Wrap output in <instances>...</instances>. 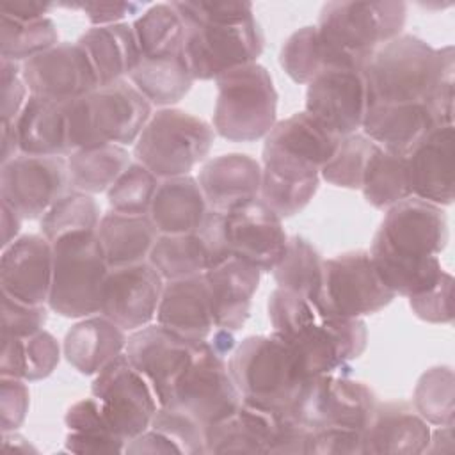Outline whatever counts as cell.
<instances>
[{"label": "cell", "mask_w": 455, "mask_h": 455, "mask_svg": "<svg viewBox=\"0 0 455 455\" xmlns=\"http://www.w3.org/2000/svg\"><path fill=\"white\" fill-rule=\"evenodd\" d=\"M272 332L299 357L307 377L350 371V361L363 355L368 329L363 318H345L322 309L315 300L275 288L268 297Z\"/></svg>", "instance_id": "1"}, {"label": "cell", "mask_w": 455, "mask_h": 455, "mask_svg": "<svg viewBox=\"0 0 455 455\" xmlns=\"http://www.w3.org/2000/svg\"><path fill=\"white\" fill-rule=\"evenodd\" d=\"M228 370L242 402L275 414L291 412L311 379L274 332L242 339L229 354Z\"/></svg>", "instance_id": "2"}, {"label": "cell", "mask_w": 455, "mask_h": 455, "mask_svg": "<svg viewBox=\"0 0 455 455\" xmlns=\"http://www.w3.org/2000/svg\"><path fill=\"white\" fill-rule=\"evenodd\" d=\"M53 272L48 307L64 318H87L101 309V290L110 270L98 233L85 231L52 242Z\"/></svg>", "instance_id": "3"}, {"label": "cell", "mask_w": 455, "mask_h": 455, "mask_svg": "<svg viewBox=\"0 0 455 455\" xmlns=\"http://www.w3.org/2000/svg\"><path fill=\"white\" fill-rule=\"evenodd\" d=\"M212 126L231 142L265 139L277 123V91L258 62L235 68L219 78Z\"/></svg>", "instance_id": "4"}, {"label": "cell", "mask_w": 455, "mask_h": 455, "mask_svg": "<svg viewBox=\"0 0 455 455\" xmlns=\"http://www.w3.org/2000/svg\"><path fill=\"white\" fill-rule=\"evenodd\" d=\"M213 140L210 123L169 107L151 114L133 144V156L158 180L185 176L208 156Z\"/></svg>", "instance_id": "5"}, {"label": "cell", "mask_w": 455, "mask_h": 455, "mask_svg": "<svg viewBox=\"0 0 455 455\" xmlns=\"http://www.w3.org/2000/svg\"><path fill=\"white\" fill-rule=\"evenodd\" d=\"M437 69V48L400 34L379 46L363 69L368 105L423 103Z\"/></svg>", "instance_id": "6"}, {"label": "cell", "mask_w": 455, "mask_h": 455, "mask_svg": "<svg viewBox=\"0 0 455 455\" xmlns=\"http://www.w3.org/2000/svg\"><path fill=\"white\" fill-rule=\"evenodd\" d=\"M187 30L185 60L194 80H215L220 75L252 64L263 52L265 37L256 20L243 23L210 21L194 16L172 2Z\"/></svg>", "instance_id": "7"}, {"label": "cell", "mask_w": 455, "mask_h": 455, "mask_svg": "<svg viewBox=\"0 0 455 455\" xmlns=\"http://www.w3.org/2000/svg\"><path fill=\"white\" fill-rule=\"evenodd\" d=\"M242 396L228 370V361L208 339L199 341L192 363L176 380L167 407L178 409L196 419L204 430L233 414Z\"/></svg>", "instance_id": "8"}, {"label": "cell", "mask_w": 455, "mask_h": 455, "mask_svg": "<svg viewBox=\"0 0 455 455\" xmlns=\"http://www.w3.org/2000/svg\"><path fill=\"white\" fill-rule=\"evenodd\" d=\"M405 20V2H327L315 27L331 44L370 57L379 46L402 34Z\"/></svg>", "instance_id": "9"}, {"label": "cell", "mask_w": 455, "mask_h": 455, "mask_svg": "<svg viewBox=\"0 0 455 455\" xmlns=\"http://www.w3.org/2000/svg\"><path fill=\"white\" fill-rule=\"evenodd\" d=\"M396 295L382 283L368 251H350L323 259V279L315 300L327 313L363 318L379 313Z\"/></svg>", "instance_id": "10"}, {"label": "cell", "mask_w": 455, "mask_h": 455, "mask_svg": "<svg viewBox=\"0 0 455 455\" xmlns=\"http://www.w3.org/2000/svg\"><path fill=\"white\" fill-rule=\"evenodd\" d=\"M91 395L100 400L114 434L126 443L149 428L160 407L153 387L124 352L94 375Z\"/></svg>", "instance_id": "11"}, {"label": "cell", "mask_w": 455, "mask_h": 455, "mask_svg": "<svg viewBox=\"0 0 455 455\" xmlns=\"http://www.w3.org/2000/svg\"><path fill=\"white\" fill-rule=\"evenodd\" d=\"M69 169L64 156H37L20 153L0 167L2 203L14 208L23 219L43 217L66 192Z\"/></svg>", "instance_id": "12"}, {"label": "cell", "mask_w": 455, "mask_h": 455, "mask_svg": "<svg viewBox=\"0 0 455 455\" xmlns=\"http://www.w3.org/2000/svg\"><path fill=\"white\" fill-rule=\"evenodd\" d=\"M377 405L375 393L347 375L325 373L311 377L291 411L311 428L347 427L364 430Z\"/></svg>", "instance_id": "13"}, {"label": "cell", "mask_w": 455, "mask_h": 455, "mask_svg": "<svg viewBox=\"0 0 455 455\" xmlns=\"http://www.w3.org/2000/svg\"><path fill=\"white\" fill-rule=\"evenodd\" d=\"M21 76L28 94L57 103L84 98L100 87L96 71L78 43H59L25 60Z\"/></svg>", "instance_id": "14"}, {"label": "cell", "mask_w": 455, "mask_h": 455, "mask_svg": "<svg viewBox=\"0 0 455 455\" xmlns=\"http://www.w3.org/2000/svg\"><path fill=\"white\" fill-rule=\"evenodd\" d=\"M199 341H190L160 323H148L128 334L124 354L128 361L146 377L156 400L164 405L192 363Z\"/></svg>", "instance_id": "15"}, {"label": "cell", "mask_w": 455, "mask_h": 455, "mask_svg": "<svg viewBox=\"0 0 455 455\" xmlns=\"http://www.w3.org/2000/svg\"><path fill=\"white\" fill-rule=\"evenodd\" d=\"M164 284L149 261L110 268L101 290L100 315L133 332L156 316Z\"/></svg>", "instance_id": "16"}, {"label": "cell", "mask_w": 455, "mask_h": 455, "mask_svg": "<svg viewBox=\"0 0 455 455\" xmlns=\"http://www.w3.org/2000/svg\"><path fill=\"white\" fill-rule=\"evenodd\" d=\"M366 107L363 71L327 69L307 84L304 112L339 139L361 128Z\"/></svg>", "instance_id": "17"}, {"label": "cell", "mask_w": 455, "mask_h": 455, "mask_svg": "<svg viewBox=\"0 0 455 455\" xmlns=\"http://www.w3.org/2000/svg\"><path fill=\"white\" fill-rule=\"evenodd\" d=\"M375 236L405 256H439L448 243V220L441 206L411 196L386 210Z\"/></svg>", "instance_id": "18"}, {"label": "cell", "mask_w": 455, "mask_h": 455, "mask_svg": "<svg viewBox=\"0 0 455 455\" xmlns=\"http://www.w3.org/2000/svg\"><path fill=\"white\" fill-rule=\"evenodd\" d=\"M226 235L231 258L259 272L274 270L288 242L283 219L259 197L226 213Z\"/></svg>", "instance_id": "19"}, {"label": "cell", "mask_w": 455, "mask_h": 455, "mask_svg": "<svg viewBox=\"0 0 455 455\" xmlns=\"http://www.w3.org/2000/svg\"><path fill=\"white\" fill-rule=\"evenodd\" d=\"M320 167L288 151L263 144L259 199L281 219L302 212L318 190Z\"/></svg>", "instance_id": "20"}, {"label": "cell", "mask_w": 455, "mask_h": 455, "mask_svg": "<svg viewBox=\"0 0 455 455\" xmlns=\"http://www.w3.org/2000/svg\"><path fill=\"white\" fill-rule=\"evenodd\" d=\"M53 272V247L43 235H21L2 249V293L34 306L48 302Z\"/></svg>", "instance_id": "21"}, {"label": "cell", "mask_w": 455, "mask_h": 455, "mask_svg": "<svg viewBox=\"0 0 455 455\" xmlns=\"http://www.w3.org/2000/svg\"><path fill=\"white\" fill-rule=\"evenodd\" d=\"M453 124L434 126L405 156L411 196L448 206L455 197Z\"/></svg>", "instance_id": "22"}, {"label": "cell", "mask_w": 455, "mask_h": 455, "mask_svg": "<svg viewBox=\"0 0 455 455\" xmlns=\"http://www.w3.org/2000/svg\"><path fill=\"white\" fill-rule=\"evenodd\" d=\"M92 126L103 144H135L151 117V103L126 80L87 94Z\"/></svg>", "instance_id": "23"}, {"label": "cell", "mask_w": 455, "mask_h": 455, "mask_svg": "<svg viewBox=\"0 0 455 455\" xmlns=\"http://www.w3.org/2000/svg\"><path fill=\"white\" fill-rule=\"evenodd\" d=\"M197 183L208 208L228 213L259 197L261 164L245 153L220 155L203 164Z\"/></svg>", "instance_id": "24"}, {"label": "cell", "mask_w": 455, "mask_h": 455, "mask_svg": "<svg viewBox=\"0 0 455 455\" xmlns=\"http://www.w3.org/2000/svg\"><path fill=\"white\" fill-rule=\"evenodd\" d=\"M364 455H419L430 443V427L407 402L377 403L364 430Z\"/></svg>", "instance_id": "25"}, {"label": "cell", "mask_w": 455, "mask_h": 455, "mask_svg": "<svg viewBox=\"0 0 455 455\" xmlns=\"http://www.w3.org/2000/svg\"><path fill=\"white\" fill-rule=\"evenodd\" d=\"M156 323L190 341H204L212 336L215 323L204 274L165 281Z\"/></svg>", "instance_id": "26"}, {"label": "cell", "mask_w": 455, "mask_h": 455, "mask_svg": "<svg viewBox=\"0 0 455 455\" xmlns=\"http://www.w3.org/2000/svg\"><path fill=\"white\" fill-rule=\"evenodd\" d=\"M259 277L261 272L256 267L236 258H229L204 272L215 329L236 332L243 327Z\"/></svg>", "instance_id": "27"}, {"label": "cell", "mask_w": 455, "mask_h": 455, "mask_svg": "<svg viewBox=\"0 0 455 455\" xmlns=\"http://www.w3.org/2000/svg\"><path fill=\"white\" fill-rule=\"evenodd\" d=\"M370 57L355 55L331 44L320 36L315 25H309L288 36L279 52V64L295 84L307 85L327 69L363 71Z\"/></svg>", "instance_id": "28"}, {"label": "cell", "mask_w": 455, "mask_h": 455, "mask_svg": "<svg viewBox=\"0 0 455 455\" xmlns=\"http://www.w3.org/2000/svg\"><path fill=\"white\" fill-rule=\"evenodd\" d=\"M434 126L435 123L423 103L368 105L361 124L370 140L396 156H407Z\"/></svg>", "instance_id": "29"}, {"label": "cell", "mask_w": 455, "mask_h": 455, "mask_svg": "<svg viewBox=\"0 0 455 455\" xmlns=\"http://www.w3.org/2000/svg\"><path fill=\"white\" fill-rule=\"evenodd\" d=\"M279 414L242 402L204 430L206 453H272Z\"/></svg>", "instance_id": "30"}, {"label": "cell", "mask_w": 455, "mask_h": 455, "mask_svg": "<svg viewBox=\"0 0 455 455\" xmlns=\"http://www.w3.org/2000/svg\"><path fill=\"white\" fill-rule=\"evenodd\" d=\"M126 331L103 315L82 318L64 336L66 361L82 375H98L124 352Z\"/></svg>", "instance_id": "31"}, {"label": "cell", "mask_w": 455, "mask_h": 455, "mask_svg": "<svg viewBox=\"0 0 455 455\" xmlns=\"http://www.w3.org/2000/svg\"><path fill=\"white\" fill-rule=\"evenodd\" d=\"M87 53L100 87L124 80L140 62V50L132 25L91 27L76 41Z\"/></svg>", "instance_id": "32"}, {"label": "cell", "mask_w": 455, "mask_h": 455, "mask_svg": "<svg viewBox=\"0 0 455 455\" xmlns=\"http://www.w3.org/2000/svg\"><path fill=\"white\" fill-rule=\"evenodd\" d=\"M208 210L197 178L185 174L160 180L148 215L158 233L181 235L192 233Z\"/></svg>", "instance_id": "33"}, {"label": "cell", "mask_w": 455, "mask_h": 455, "mask_svg": "<svg viewBox=\"0 0 455 455\" xmlns=\"http://www.w3.org/2000/svg\"><path fill=\"white\" fill-rule=\"evenodd\" d=\"M12 123L20 153L37 156L69 155L64 103L28 94L25 107Z\"/></svg>", "instance_id": "34"}, {"label": "cell", "mask_w": 455, "mask_h": 455, "mask_svg": "<svg viewBox=\"0 0 455 455\" xmlns=\"http://www.w3.org/2000/svg\"><path fill=\"white\" fill-rule=\"evenodd\" d=\"M96 233L110 268L148 261L160 235L149 215H128L114 210L101 217Z\"/></svg>", "instance_id": "35"}, {"label": "cell", "mask_w": 455, "mask_h": 455, "mask_svg": "<svg viewBox=\"0 0 455 455\" xmlns=\"http://www.w3.org/2000/svg\"><path fill=\"white\" fill-rule=\"evenodd\" d=\"M368 252L382 283L395 295H402L407 299L435 286L446 272L441 267L439 256H405L389 249L375 235L371 240V249Z\"/></svg>", "instance_id": "36"}, {"label": "cell", "mask_w": 455, "mask_h": 455, "mask_svg": "<svg viewBox=\"0 0 455 455\" xmlns=\"http://www.w3.org/2000/svg\"><path fill=\"white\" fill-rule=\"evenodd\" d=\"M68 435L64 450L76 455H107L124 453L126 441L117 437L110 428L101 403L96 396L78 400L64 416Z\"/></svg>", "instance_id": "37"}, {"label": "cell", "mask_w": 455, "mask_h": 455, "mask_svg": "<svg viewBox=\"0 0 455 455\" xmlns=\"http://www.w3.org/2000/svg\"><path fill=\"white\" fill-rule=\"evenodd\" d=\"M339 140L307 112H297L277 121L265 137L267 146L302 156L320 169L332 158Z\"/></svg>", "instance_id": "38"}, {"label": "cell", "mask_w": 455, "mask_h": 455, "mask_svg": "<svg viewBox=\"0 0 455 455\" xmlns=\"http://www.w3.org/2000/svg\"><path fill=\"white\" fill-rule=\"evenodd\" d=\"M60 361V347L53 334L39 331L27 338H2L0 375L43 380L53 373Z\"/></svg>", "instance_id": "39"}, {"label": "cell", "mask_w": 455, "mask_h": 455, "mask_svg": "<svg viewBox=\"0 0 455 455\" xmlns=\"http://www.w3.org/2000/svg\"><path fill=\"white\" fill-rule=\"evenodd\" d=\"M128 78L151 105L162 108L181 101L196 82L185 53L165 59H140Z\"/></svg>", "instance_id": "40"}, {"label": "cell", "mask_w": 455, "mask_h": 455, "mask_svg": "<svg viewBox=\"0 0 455 455\" xmlns=\"http://www.w3.org/2000/svg\"><path fill=\"white\" fill-rule=\"evenodd\" d=\"M132 28L140 50V59L183 55L187 30L172 2L148 7L133 20Z\"/></svg>", "instance_id": "41"}, {"label": "cell", "mask_w": 455, "mask_h": 455, "mask_svg": "<svg viewBox=\"0 0 455 455\" xmlns=\"http://www.w3.org/2000/svg\"><path fill=\"white\" fill-rule=\"evenodd\" d=\"M130 164V153L119 144L73 151L68 155L71 187L91 196L107 192Z\"/></svg>", "instance_id": "42"}, {"label": "cell", "mask_w": 455, "mask_h": 455, "mask_svg": "<svg viewBox=\"0 0 455 455\" xmlns=\"http://www.w3.org/2000/svg\"><path fill=\"white\" fill-rule=\"evenodd\" d=\"M277 288L318 299L323 279V259L304 236H290L284 254L272 270Z\"/></svg>", "instance_id": "43"}, {"label": "cell", "mask_w": 455, "mask_h": 455, "mask_svg": "<svg viewBox=\"0 0 455 455\" xmlns=\"http://www.w3.org/2000/svg\"><path fill=\"white\" fill-rule=\"evenodd\" d=\"M361 192L377 210H387L411 197L405 156L391 155L377 146L364 169Z\"/></svg>", "instance_id": "44"}, {"label": "cell", "mask_w": 455, "mask_h": 455, "mask_svg": "<svg viewBox=\"0 0 455 455\" xmlns=\"http://www.w3.org/2000/svg\"><path fill=\"white\" fill-rule=\"evenodd\" d=\"M148 261L164 281H174L204 274L210 268L206 251L199 236L192 233L158 235Z\"/></svg>", "instance_id": "45"}, {"label": "cell", "mask_w": 455, "mask_h": 455, "mask_svg": "<svg viewBox=\"0 0 455 455\" xmlns=\"http://www.w3.org/2000/svg\"><path fill=\"white\" fill-rule=\"evenodd\" d=\"M59 44V32L53 20H14L0 16V55L2 59L25 62Z\"/></svg>", "instance_id": "46"}, {"label": "cell", "mask_w": 455, "mask_h": 455, "mask_svg": "<svg viewBox=\"0 0 455 455\" xmlns=\"http://www.w3.org/2000/svg\"><path fill=\"white\" fill-rule=\"evenodd\" d=\"M412 407L434 427L455 423V375L450 366H432L416 382Z\"/></svg>", "instance_id": "47"}, {"label": "cell", "mask_w": 455, "mask_h": 455, "mask_svg": "<svg viewBox=\"0 0 455 455\" xmlns=\"http://www.w3.org/2000/svg\"><path fill=\"white\" fill-rule=\"evenodd\" d=\"M100 220V206L92 196L69 190L41 217V235L52 243L68 235L96 231Z\"/></svg>", "instance_id": "48"}, {"label": "cell", "mask_w": 455, "mask_h": 455, "mask_svg": "<svg viewBox=\"0 0 455 455\" xmlns=\"http://www.w3.org/2000/svg\"><path fill=\"white\" fill-rule=\"evenodd\" d=\"M375 148L377 144L364 133L343 137L332 158L320 169V178L339 188L361 190L364 169Z\"/></svg>", "instance_id": "49"}, {"label": "cell", "mask_w": 455, "mask_h": 455, "mask_svg": "<svg viewBox=\"0 0 455 455\" xmlns=\"http://www.w3.org/2000/svg\"><path fill=\"white\" fill-rule=\"evenodd\" d=\"M160 180L139 162H132L126 171L107 190L108 204L114 212L128 215H148Z\"/></svg>", "instance_id": "50"}, {"label": "cell", "mask_w": 455, "mask_h": 455, "mask_svg": "<svg viewBox=\"0 0 455 455\" xmlns=\"http://www.w3.org/2000/svg\"><path fill=\"white\" fill-rule=\"evenodd\" d=\"M149 427L164 434L174 444L178 453H185V455L206 453L204 428L196 419H192L190 416H187L178 409L160 405Z\"/></svg>", "instance_id": "51"}, {"label": "cell", "mask_w": 455, "mask_h": 455, "mask_svg": "<svg viewBox=\"0 0 455 455\" xmlns=\"http://www.w3.org/2000/svg\"><path fill=\"white\" fill-rule=\"evenodd\" d=\"M453 87H455V50L451 44L437 48V69L428 94L423 101L435 126L453 124Z\"/></svg>", "instance_id": "52"}, {"label": "cell", "mask_w": 455, "mask_h": 455, "mask_svg": "<svg viewBox=\"0 0 455 455\" xmlns=\"http://www.w3.org/2000/svg\"><path fill=\"white\" fill-rule=\"evenodd\" d=\"M412 313L428 323H451L453 322V277L444 272L435 286L409 297Z\"/></svg>", "instance_id": "53"}, {"label": "cell", "mask_w": 455, "mask_h": 455, "mask_svg": "<svg viewBox=\"0 0 455 455\" xmlns=\"http://www.w3.org/2000/svg\"><path fill=\"white\" fill-rule=\"evenodd\" d=\"M48 311L2 293V338H27L43 331Z\"/></svg>", "instance_id": "54"}, {"label": "cell", "mask_w": 455, "mask_h": 455, "mask_svg": "<svg viewBox=\"0 0 455 455\" xmlns=\"http://www.w3.org/2000/svg\"><path fill=\"white\" fill-rule=\"evenodd\" d=\"M307 455H364V434L347 427L313 428Z\"/></svg>", "instance_id": "55"}, {"label": "cell", "mask_w": 455, "mask_h": 455, "mask_svg": "<svg viewBox=\"0 0 455 455\" xmlns=\"http://www.w3.org/2000/svg\"><path fill=\"white\" fill-rule=\"evenodd\" d=\"M30 393L27 380L14 377L0 379V427L2 434L16 432L28 412Z\"/></svg>", "instance_id": "56"}, {"label": "cell", "mask_w": 455, "mask_h": 455, "mask_svg": "<svg viewBox=\"0 0 455 455\" xmlns=\"http://www.w3.org/2000/svg\"><path fill=\"white\" fill-rule=\"evenodd\" d=\"M57 4V2H55ZM57 7L82 11L92 27L123 23L126 16L140 14L144 4L126 0H100V2H59Z\"/></svg>", "instance_id": "57"}, {"label": "cell", "mask_w": 455, "mask_h": 455, "mask_svg": "<svg viewBox=\"0 0 455 455\" xmlns=\"http://www.w3.org/2000/svg\"><path fill=\"white\" fill-rule=\"evenodd\" d=\"M194 233L199 236V240L206 251L210 268H213L231 258L229 245H228V235H226V213L208 210L204 219L201 220V224L194 229Z\"/></svg>", "instance_id": "58"}, {"label": "cell", "mask_w": 455, "mask_h": 455, "mask_svg": "<svg viewBox=\"0 0 455 455\" xmlns=\"http://www.w3.org/2000/svg\"><path fill=\"white\" fill-rule=\"evenodd\" d=\"M2 123H12L25 107L28 87L21 76V66L14 60L2 59Z\"/></svg>", "instance_id": "59"}, {"label": "cell", "mask_w": 455, "mask_h": 455, "mask_svg": "<svg viewBox=\"0 0 455 455\" xmlns=\"http://www.w3.org/2000/svg\"><path fill=\"white\" fill-rule=\"evenodd\" d=\"M52 9H57L55 2H37V0H9V2H2V7H0L4 16L21 20V21L46 18V14Z\"/></svg>", "instance_id": "60"}, {"label": "cell", "mask_w": 455, "mask_h": 455, "mask_svg": "<svg viewBox=\"0 0 455 455\" xmlns=\"http://www.w3.org/2000/svg\"><path fill=\"white\" fill-rule=\"evenodd\" d=\"M21 220L23 217L14 208L2 203V249L18 238Z\"/></svg>", "instance_id": "61"}, {"label": "cell", "mask_w": 455, "mask_h": 455, "mask_svg": "<svg viewBox=\"0 0 455 455\" xmlns=\"http://www.w3.org/2000/svg\"><path fill=\"white\" fill-rule=\"evenodd\" d=\"M20 155V142L14 123H2V164Z\"/></svg>", "instance_id": "62"}, {"label": "cell", "mask_w": 455, "mask_h": 455, "mask_svg": "<svg viewBox=\"0 0 455 455\" xmlns=\"http://www.w3.org/2000/svg\"><path fill=\"white\" fill-rule=\"evenodd\" d=\"M2 448L11 451H36V448L20 434L16 432H5L2 434Z\"/></svg>", "instance_id": "63"}]
</instances>
